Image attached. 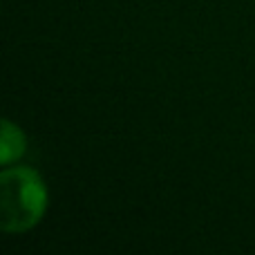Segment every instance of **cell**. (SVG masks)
<instances>
[{
	"label": "cell",
	"mask_w": 255,
	"mask_h": 255,
	"mask_svg": "<svg viewBox=\"0 0 255 255\" xmlns=\"http://www.w3.org/2000/svg\"><path fill=\"white\" fill-rule=\"evenodd\" d=\"M47 211V188L29 166H13L0 172V229L25 233L43 220Z\"/></svg>",
	"instance_id": "6da1fadb"
},
{
	"label": "cell",
	"mask_w": 255,
	"mask_h": 255,
	"mask_svg": "<svg viewBox=\"0 0 255 255\" xmlns=\"http://www.w3.org/2000/svg\"><path fill=\"white\" fill-rule=\"evenodd\" d=\"M25 134L18 126H13L9 119L2 121V139H0V161L2 166L13 163L22 152H25Z\"/></svg>",
	"instance_id": "7a4b0ae2"
}]
</instances>
